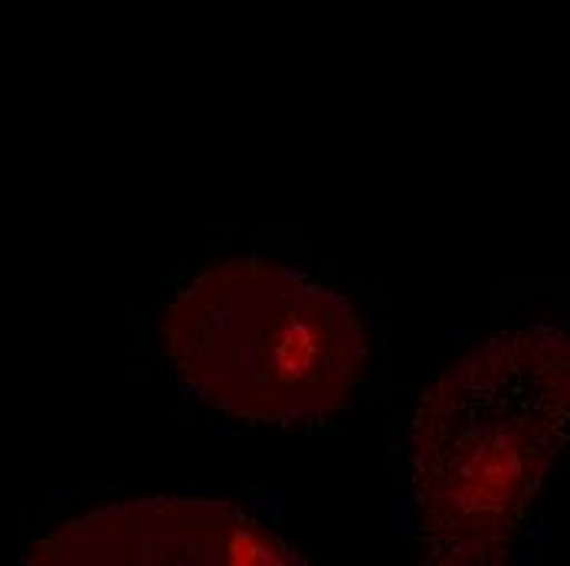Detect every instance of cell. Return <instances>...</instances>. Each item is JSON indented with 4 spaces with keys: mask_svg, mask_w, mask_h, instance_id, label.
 Wrapping results in <instances>:
<instances>
[{
    "mask_svg": "<svg viewBox=\"0 0 570 566\" xmlns=\"http://www.w3.org/2000/svg\"><path fill=\"white\" fill-rule=\"evenodd\" d=\"M243 288L217 282L197 288L210 308H187L177 347L184 350V374L214 403H236L246 416H279L328 406L342 397L354 364L351 315L318 288H298L279 276H256Z\"/></svg>",
    "mask_w": 570,
    "mask_h": 566,
    "instance_id": "cell-1",
    "label": "cell"
}]
</instances>
